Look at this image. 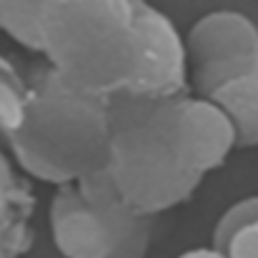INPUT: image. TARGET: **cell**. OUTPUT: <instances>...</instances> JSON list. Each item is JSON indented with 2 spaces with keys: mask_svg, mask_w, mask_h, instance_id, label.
Segmentation results:
<instances>
[{
  "mask_svg": "<svg viewBox=\"0 0 258 258\" xmlns=\"http://www.w3.org/2000/svg\"><path fill=\"white\" fill-rule=\"evenodd\" d=\"M0 30L108 100L190 88L185 35L148 0H0Z\"/></svg>",
  "mask_w": 258,
  "mask_h": 258,
  "instance_id": "1",
  "label": "cell"
},
{
  "mask_svg": "<svg viewBox=\"0 0 258 258\" xmlns=\"http://www.w3.org/2000/svg\"><path fill=\"white\" fill-rule=\"evenodd\" d=\"M178 258H231L226 251L216 248V246H208V248H193V251H185Z\"/></svg>",
  "mask_w": 258,
  "mask_h": 258,
  "instance_id": "11",
  "label": "cell"
},
{
  "mask_svg": "<svg viewBox=\"0 0 258 258\" xmlns=\"http://www.w3.org/2000/svg\"><path fill=\"white\" fill-rule=\"evenodd\" d=\"M23 120L8 143L18 171L48 185H78L110 161V100L66 81L43 58L28 68Z\"/></svg>",
  "mask_w": 258,
  "mask_h": 258,
  "instance_id": "3",
  "label": "cell"
},
{
  "mask_svg": "<svg viewBox=\"0 0 258 258\" xmlns=\"http://www.w3.org/2000/svg\"><path fill=\"white\" fill-rule=\"evenodd\" d=\"M258 218V196H248V198H241L236 201L233 206H228L216 226H213V236H211V246L221 248V251H228L231 241L236 238L238 231H243L248 223H253Z\"/></svg>",
  "mask_w": 258,
  "mask_h": 258,
  "instance_id": "9",
  "label": "cell"
},
{
  "mask_svg": "<svg viewBox=\"0 0 258 258\" xmlns=\"http://www.w3.org/2000/svg\"><path fill=\"white\" fill-rule=\"evenodd\" d=\"M233 123L238 148H258V68L208 95Z\"/></svg>",
  "mask_w": 258,
  "mask_h": 258,
  "instance_id": "7",
  "label": "cell"
},
{
  "mask_svg": "<svg viewBox=\"0 0 258 258\" xmlns=\"http://www.w3.org/2000/svg\"><path fill=\"white\" fill-rule=\"evenodd\" d=\"M35 198L18 166L0 168V258H23L33 246Z\"/></svg>",
  "mask_w": 258,
  "mask_h": 258,
  "instance_id": "6",
  "label": "cell"
},
{
  "mask_svg": "<svg viewBox=\"0 0 258 258\" xmlns=\"http://www.w3.org/2000/svg\"><path fill=\"white\" fill-rule=\"evenodd\" d=\"M110 115L113 143L103 173L120 203L138 216L158 218L188 203L233 148L223 115L190 90L118 95L110 98Z\"/></svg>",
  "mask_w": 258,
  "mask_h": 258,
  "instance_id": "2",
  "label": "cell"
},
{
  "mask_svg": "<svg viewBox=\"0 0 258 258\" xmlns=\"http://www.w3.org/2000/svg\"><path fill=\"white\" fill-rule=\"evenodd\" d=\"M30 78L15 60L0 53V146L8 148L13 133L18 131L25 103H28Z\"/></svg>",
  "mask_w": 258,
  "mask_h": 258,
  "instance_id": "8",
  "label": "cell"
},
{
  "mask_svg": "<svg viewBox=\"0 0 258 258\" xmlns=\"http://www.w3.org/2000/svg\"><path fill=\"white\" fill-rule=\"evenodd\" d=\"M226 253L231 258H258V218L236 233Z\"/></svg>",
  "mask_w": 258,
  "mask_h": 258,
  "instance_id": "10",
  "label": "cell"
},
{
  "mask_svg": "<svg viewBox=\"0 0 258 258\" xmlns=\"http://www.w3.org/2000/svg\"><path fill=\"white\" fill-rule=\"evenodd\" d=\"M188 86L208 98L213 90L258 68V25L238 10H211L185 33Z\"/></svg>",
  "mask_w": 258,
  "mask_h": 258,
  "instance_id": "5",
  "label": "cell"
},
{
  "mask_svg": "<svg viewBox=\"0 0 258 258\" xmlns=\"http://www.w3.org/2000/svg\"><path fill=\"white\" fill-rule=\"evenodd\" d=\"M48 216L63 258H146L156 223L125 208L103 171L55 188Z\"/></svg>",
  "mask_w": 258,
  "mask_h": 258,
  "instance_id": "4",
  "label": "cell"
}]
</instances>
